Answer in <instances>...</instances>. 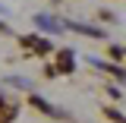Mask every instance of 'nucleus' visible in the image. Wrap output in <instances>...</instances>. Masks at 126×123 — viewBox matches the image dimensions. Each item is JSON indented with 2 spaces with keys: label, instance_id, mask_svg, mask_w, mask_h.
I'll list each match as a JSON object with an SVG mask.
<instances>
[{
  "label": "nucleus",
  "instance_id": "1",
  "mask_svg": "<svg viewBox=\"0 0 126 123\" xmlns=\"http://www.w3.org/2000/svg\"><path fill=\"white\" fill-rule=\"evenodd\" d=\"M32 104H35V107H38V110H44V114H50V117H63V114H60V110H57V107H50V104H47L44 98H38V95L32 98Z\"/></svg>",
  "mask_w": 126,
  "mask_h": 123
},
{
  "label": "nucleus",
  "instance_id": "2",
  "mask_svg": "<svg viewBox=\"0 0 126 123\" xmlns=\"http://www.w3.org/2000/svg\"><path fill=\"white\" fill-rule=\"evenodd\" d=\"M13 117H16V104H0V123L13 120Z\"/></svg>",
  "mask_w": 126,
  "mask_h": 123
},
{
  "label": "nucleus",
  "instance_id": "3",
  "mask_svg": "<svg viewBox=\"0 0 126 123\" xmlns=\"http://www.w3.org/2000/svg\"><path fill=\"white\" fill-rule=\"evenodd\" d=\"M35 25H38V29H60L50 16H35Z\"/></svg>",
  "mask_w": 126,
  "mask_h": 123
},
{
  "label": "nucleus",
  "instance_id": "4",
  "mask_svg": "<svg viewBox=\"0 0 126 123\" xmlns=\"http://www.w3.org/2000/svg\"><path fill=\"white\" fill-rule=\"evenodd\" d=\"M6 82H10V85H19V88H32V82H29V79H22V76H10Z\"/></svg>",
  "mask_w": 126,
  "mask_h": 123
},
{
  "label": "nucleus",
  "instance_id": "5",
  "mask_svg": "<svg viewBox=\"0 0 126 123\" xmlns=\"http://www.w3.org/2000/svg\"><path fill=\"white\" fill-rule=\"evenodd\" d=\"M60 70H63V73H73V60H69V54H60Z\"/></svg>",
  "mask_w": 126,
  "mask_h": 123
},
{
  "label": "nucleus",
  "instance_id": "6",
  "mask_svg": "<svg viewBox=\"0 0 126 123\" xmlns=\"http://www.w3.org/2000/svg\"><path fill=\"white\" fill-rule=\"evenodd\" d=\"M0 13H6V6H0Z\"/></svg>",
  "mask_w": 126,
  "mask_h": 123
}]
</instances>
